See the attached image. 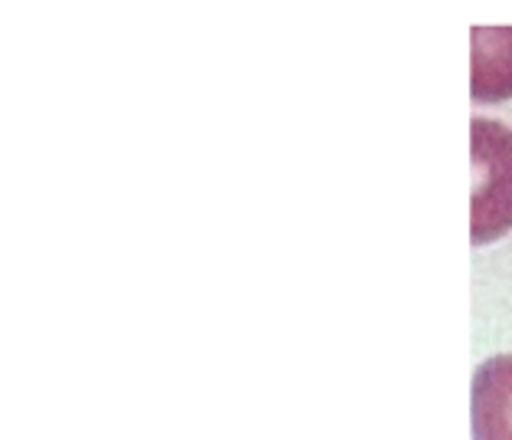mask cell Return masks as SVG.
Returning a JSON list of instances; mask_svg holds the SVG:
<instances>
[{
    "instance_id": "1",
    "label": "cell",
    "mask_w": 512,
    "mask_h": 440,
    "mask_svg": "<svg viewBox=\"0 0 512 440\" xmlns=\"http://www.w3.org/2000/svg\"><path fill=\"white\" fill-rule=\"evenodd\" d=\"M473 243H490L512 227V132L473 119Z\"/></svg>"
},
{
    "instance_id": "2",
    "label": "cell",
    "mask_w": 512,
    "mask_h": 440,
    "mask_svg": "<svg viewBox=\"0 0 512 440\" xmlns=\"http://www.w3.org/2000/svg\"><path fill=\"white\" fill-rule=\"evenodd\" d=\"M473 440H512V355H493L476 368Z\"/></svg>"
}]
</instances>
